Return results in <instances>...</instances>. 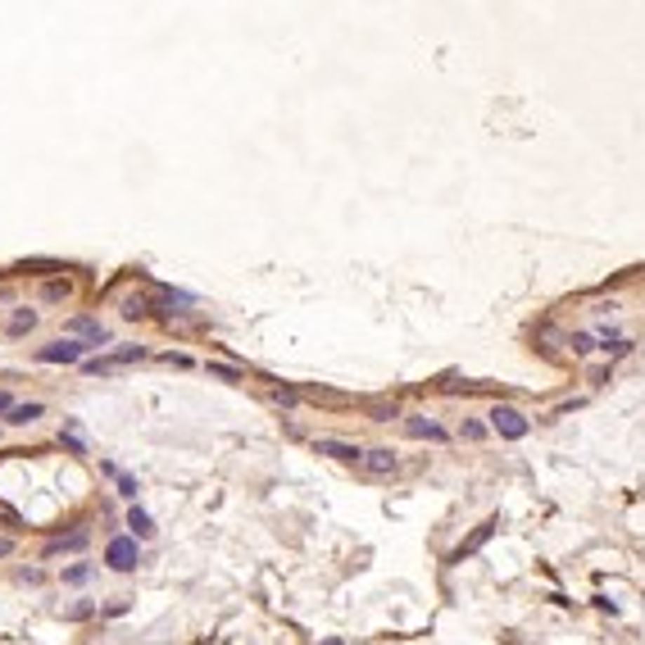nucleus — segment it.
I'll list each match as a JSON object with an SVG mask.
<instances>
[{"label": "nucleus", "instance_id": "obj_1", "mask_svg": "<svg viewBox=\"0 0 645 645\" xmlns=\"http://www.w3.org/2000/svg\"><path fill=\"white\" fill-rule=\"evenodd\" d=\"M486 427H491V437H500V441H523L527 432H532V423H527V413L514 409V404H496V409L486 413Z\"/></svg>", "mask_w": 645, "mask_h": 645}, {"label": "nucleus", "instance_id": "obj_2", "mask_svg": "<svg viewBox=\"0 0 645 645\" xmlns=\"http://www.w3.org/2000/svg\"><path fill=\"white\" fill-rule=\"evenodd\" d=\"M105 564H109L114 573H132V568L141 564L137 536H109V545H105Z\"/></svg>", "mask_w": 645, "mask_h": 645}, {"label": "nucleus", "instance_id": "obj_3", "mask_svg": "<svg viewBox=\"0 0 645 645\" xmlns=\"http://www.w3.org/2000/svg\"><path fill=\"white\" fill-rule=\"evenodd\" d=\"M141 359H146V345H123V350H114V354L86 359V373H91V378H105V373H119V368H128V364H141Z\"/></svg>", "mask_w": 645, "mask_h": 645}, {"label": "nucleus", "instance_id": "obj_4", "mask_svg": "<svg viewBox=\"0 0 645 645\" xmlns=\"http://www.w3.org/2000/svg\"><path fill=\"white\" fill-rule=\"evenodd\" d=\"M359 473L364 477H396L400 473V459H396V450H387V446H373V450H364V459H359Z\"/></svg>", "mask_w": 645, "mask_h": 645}, {"label": "nucleus", "instance_id": "obj_5", "mask_svg": "<svg viewBox=\"0 0 645 645\" xmlns=\"http://www.w3.org/2000/svg\"><path fill=\"white\" fill-rule=\"evenodd\" d=\"M400 427H404V437H413V441H437V446H441V441H450V432L441 427L432 413H404Z\"/></svg>", "mask_w": 645, "mask_h": 645}, {"label": "nucleus", "instance_id": "obj_6", "mask_svg": "<svg viewBox=\"0 0 645 645\" xmlns=\"http://www.w3.org/2000/svg\"><path fill=\"white\" fill-rule=\"evenodd\" d=\"M91 345L86 341H51L36 350V364H82Z\"/></svg>", "mask_w": 645, "mask_h": 645}, {"label": "nucleus", "instance_id": "obj_7", "mask_svg": "<svg viewBox=\"0 0 645 645\" xmlns=\"http://www.w3.org/2000/svg\"><path fill=\"white\" fill-rule=\"evenodd\" d=\"M64 332H69V336H82L86 345H109V327H105L100 319H86V314L69 319V323H64Z\"/></svg>", "mask_w": 645, "mask_h": 645}, {"label": "nucleus", "instance_id": "obj_8", "mask_svg": "<svg viewBox=\"0 0 645 645\" xmlns=\"http://www.w3.org/2000/svg\"><path fill=\"white\" fill-rule=\"evenodd\" d=\"M314 450H319V455H327V459H341V464H359V459H364L359 446H350V441H336V437H319V441H314Z\"/></svg>", "mask_w": 645, "mask_h": 645}, {"label": "nucleus", "instance_id": "obj_9", "mask_svg": "<svg viewBox=\"0 0 645 645\" xmlns=\"http://www.w3.org/2000/svg\"><path fill=\"white\" fill-rule=\"evenodd\" d=\"M128 527H132V536H137V541H150V536H155V518H150L146 509H137V505L128 509Z\"/></svg>", "mask_w": 645, "mask_h": 645}, {"label": "nucleus", "instance_id": "obj_10", "mask_svg": "<svg viewBox=\"0 0 645 645\" xmlns=\"http://www.w3.org/2000/svg\"><path fill=\"white\" fill-rule=\"evenodd\" d=\"M82 545H86V527L60 536V541H51V545H46V559H55V554H64V550H82Z\"/></svg>", "mask_w": 645, "mask_h": 645}, {"label": "nucleus", "instance_id": "obj_11", "mask_svg": "<svg viewBox=\"0 0 645 645\" xmlns=\"http://www.w3.org/2000/svg\"><path fill=\"white\" fill-rule=\"evenodd\" d=\"M36 418H41V400H27V404H14V409H9V423H14V427H27V423H36Z\"/></svg>", "mask_w": 645, "mask_h": 645}, {"label": "nucleus", "instance_id": "obj_12", "mask_svg": "<svg viewBox=\"0 0 645 645\" xmlns=\"http://www.w3.org/2000/svg\"><path fill=\"white\" fill-rule=\"evenodd\" d=\"M486 437H491V427L482 418H464V423H459V441H473V446H477V441H486Z\"/></svg>", "mask_w": 645, "mask_h": 645}, {"label": "nucleus", "instance_id": "obj_13", "mask_svg": "<svg viewBox=\"0 0 645 645\" xmlns=\"http://www.w3.org/2000/svg\"><path fill=\"white\" fill-rule=\"evenodd\" d=\"M27 327H36V310H14V319H9L5 332H9V336H23Z\"/></svg>", "mask_w": 645, "mask_h": 645}, {"label": "nucleus", "instance_id": "obj_14", "mask_svg": "<svg viewBox=\"0 0 645 645\" xmlns=\"http://www.w3.org/2000/svg\"><path fill=\"white\" fill-rule=\"evenodd\" d=\"M568 345H573V354H591V350H600L595 332H568Z\"/></svg>", "mask_w": 645, "mask_h": 645}, {"label": "nucleus", "instance_id": "obj_15", "mask_svg": "<svg viewBox=\"0 0 645 645\" xmlns=\"http://www.w3.org/2000/svg\"><path fill=\"white\" fill-rule=\"evenodd\" d=\"M91 573H95L91 564H69V568H64V586H86V582H91Z\"/></svg>", "mask_w": 645, "mask_h": 645}, {"label": "nucleus", "instance_id": "obj_16", "mask_svg": "<svg viewBox=\"0 0 645 645\" xmlns=\"http://www.w3.org/2000/svg\"><path fill=\"white\" fill-rule=\"evenodd\" d=\"M146 314H150L146 295H128V300H123V319H146Z\"/></svg>", "mask_w": 645, "mask_h": 645}, {"label": "nucleus", "instance_id": "obj_17", "mask_svg": "<svg viewBox=\"0 0 645 645\" xmlns=\"http://www.w3.org/2000/svg\"><path fill=\"white\" fill-rule=\"evenodd\" d=\"M64 295H69V282H46V286H41V300H46V305H60Z\"/></svg>", "mask_w": 645, "mask_h": 645}, {"label": "nucleus", "instance_id": "obj_18", "mask_svg": "<svg viewBox=\"0 0 645 645\" xmlns=\"http://www.w3.org/2000/svg\"><path fill=\"white\" fill-rule=\"evenodd\" d=\"M114 482H119V496H128V500H137V477H128V473H119V477H114Z\"/></svg>", "mask_w": 645, "mask_h": 645}, {"label": "nucleus", "instance_id": "obj_19", "mask_svg": "<svg viewBox=\"0 0 645 645\" xmlns=\"http://www.w3.org/2000/svg\"><path fill=\"white\" fill-rule=\"evenodd\" d=\"M91 613H95V604H86V600H82V604H73V609L64 613V618H69V623H82V618H91Z\"/></svg>", "mask_w": 645, "mask_h": 645}, {"label": "nucleus", "instance_id": "obj_20", "mask_svg": "<svg viewBox=\"0 0 645 645\" xmlns=\"http://www.w3.org/2000/svg\"><path fill=\"white\" fill-rule=\"evenodd\" d=\"M41 568H23V573H18V582H27V586H41Z\"/></svg>", "mask_w": 645, "mask_h": 645}, {"label": "nucleus", "instance_id": "obj_21", "mask_svg": "<svg viewBox=\"0 0 645 645\" xmlns=\"http://www.w3.org/2000/svg\"><path fill=\"white\" fill-rule=\"evenodd\" d=\"M209 373H214V378H223V382H237V368H227V364H209Z\"/></svg>", "mask_w": 645, "mask_h": 645}, {"label": "nucleus", "instance_id": "obj_22", "mask_svg": "<svg viewBox=\"0 0 645 645\" xmlns=\"http://www.w3.org/2000/svg\"><path fill=\"white\" fill-rule=\"evenodd\" d=\"M9 550H14V541H9V536H0V559H5Z\"/></svg>", "mask_w": 645, "mask_h": 645}, {"label": "nucleus", "instance_id": "obj_23", "mask_svg": "<svg viewBox=\"0 0 645 645\" xmlns=\"http://www.w3.org/2000/svg\"><path fill=\"white\" fill-rule=\"evenodd\" d=\"M9 409H14V400H9L5 391H0V413H9Z\"/></svg>", "mask_w": 645, "mask_h": 645}, {"label": "nucleus", "instance_id": "obj_24", "mask_svg": "<svg viewBox=\"0 0 645 645\" xmlns=\"http://www.w3.org/2000/svg\"><path fill=\"white\" fill-rule=\"evenodd\" d=\"M327 645H341V641H327Z\"/></svg>", "mask_w": 645, "mask_h": 645}]
</instances>
